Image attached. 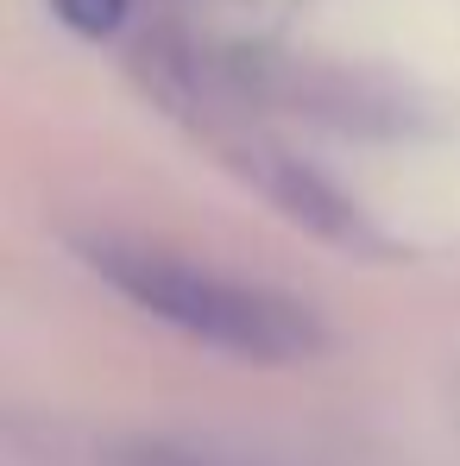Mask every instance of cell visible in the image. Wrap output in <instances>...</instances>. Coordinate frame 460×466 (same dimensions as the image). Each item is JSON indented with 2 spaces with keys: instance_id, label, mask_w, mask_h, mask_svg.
<instances>
[{
  "instance_id": "6da1fadb",
  "label": "cell",
  "mask_w": 460,
  "mask_h": 466,
  "mask_svg": "<svg viewBox=\"0 0 460 466\" xmlns=\"http://www.w3.org/2000/svg\"><path fill=\"white\" fill-rule=\"evenodd\" d=\"M82 258L133 309H146L152 321L215 347V353H233L246 366H297L328 347L309 303L265 290V284H246V278H228V271H209V265H189L183 252L95 233V239H82Z\"/></svg>"
},
{
  "instance_id": "7a4b0ae2",
  "label": "cell",
  "mask_w": 460,
  "mask_h": 466,
  "mask_svg": "<svg viewBox=\"0 0 460 466\" xmlns=\"http://www.w3.org/2000/svg\"><path fill=\"white\" fill-rule=\"evenodd\" d=\"M240 164H246V177H259V189H265L291 221H303L309 233L341 239V246H379V239L366 233V221L353 215V202H347V196H334L322 177H309L297 157H284V152H246Z\"/></svg>"
},
{
  "instance_id": "3957f363",
  "label": "cell",
  "mask_w": 460,
  "mask_h": 466,
  "mask_svg": "<svg viewBox=\"0 0 460 466\" xmlns=\"http://www.w3.org/2000/svg\"><path fill=\"white\" fill-rule=\"evenodd\" d=\"M57 13H64L77 32L101 38V32H114V25L127 19V0H57Z\"/></svg>"
}]
</instances>
